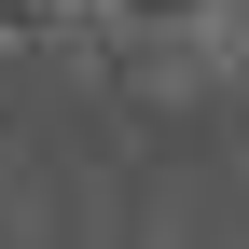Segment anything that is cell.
Segmentation results:
<instances>
[{
    "label": "cell",
    "mask_w": 249,
    "mask_h": 249,
    "mask_svg": "<svg viewBox=\"0 0 249 249\" xmlns=\"http://www.w3.org/2000/svg\"><path fill=\"white\" fill-rule=\"evenodd\" d=\"M0 28H28V0H0Z\"/></svg>",
    "instance_id": "7a4b0ae2"
},
{
    "label": "cell",
    "mask_w": 249,
    "mask_h": 249,
    "mask_svg": "<svg viewBox=\"0 0 249 249\" xmlns=\"http://www.w3.org/2000/svg\"><path fill=\"white\" fill-rule=\"evenodd\" d=\"M124 14H166V28H180V14H208V0H124Z\"/></svg>",
    "instance_id": "6da1fadb"
}]
</instances>
